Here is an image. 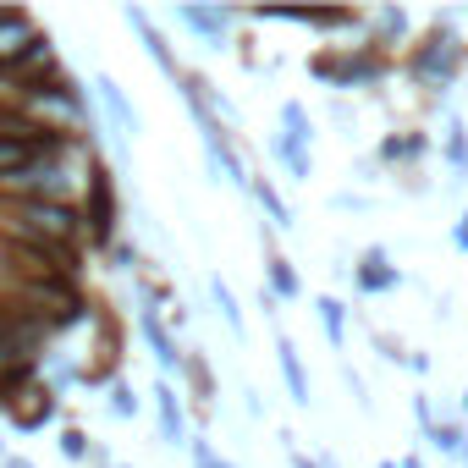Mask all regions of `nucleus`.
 I'll list each match as a JSON object with an SVG mask.
<instances>
[{
  "mask_svg": "<svg viewBox=\"0 0 468 468\" xmlns=\"http://www.w3.org/2000/svg\"><path fill=\"white\" fill-rule=\"evenodd\" d=\"M0 243H45V249H83L89 226L83 204H50V198H17L0 204Z\"/></svg>",
  "mask_w": 468,
  "mask_h": 468,
  "instance_id": "f257e3e1",
  "label": "nucleus"
},
{
  "mask_svg": "<svg viewBox=\"0 0 468 468\" xmlns=\"http://www.w3.org/2000/svg\"><path fill=\"white\" fill-rule=\"evenodd\" d=\"M17 105H23V116H28L34 127L67 133V138L94 133V94H89L72 72H61V78H50V83L23 89V94H17Z\"/></svg>",
  "mask_w": 468,
  "mask_h": 468,
  "instance_id": "f03ea898",
  "label": "nucleus"
},
{
  "mask_svg": "<svg viewBox=\"0 0 468 468\" xmlns=\"http://www.w3.org/2000/svg\"><path fill=\"white\" fill-rule=\"evenodd\" d=\"M463 72H468V39H463L457 28H430V34H419V45L408 50V78H413L424 94H435L441 105H446V94L463 83Z\"/></svg>",
  "mask_w": 468,
  "mask_h": 468,
  "instance_id": "7ed1b4c3",
  "label": "nucleus"
},
{
  "mask_svg": "<svg viewBox=\"0 0 468 468\" xmlns=\"http://www.w3.org/2000/svg\"><path fill=\"white\" fill-rule=\"evenodd\" d=\"M309 78L331 94H353V89H369L380 94V83L391 78V61L380 50H364V45H347V50H314L309 56Z\"/></svg>",
  "mask_w": 468,
  "mask_h": 468,
  "instance_id": "20e7f679",
  "label": "nucleus"
},
{
  "mask_svg": "<svg viewBox=\"0 0 468 468\" xmlns=\"http://www.w3.org/2000/svg\"><path fill=\"white\" fill-rule=\"evenodd\" d=\"M116 165L100 154L94 165H89V187H83V226H89V249L94 254H105L111 243H122V220H127V209H122V187H116Z\"/></svg>",
  "mask_w": 468,
  "mask_h": 468,
  "instance_id": "39448f33",
  "label": "nucleus"
},
{
  "mask_svg": "<svg viewBox=\"0 0 468 468\" xmlns=\"http://www.w3.org/2000/svg\"><path fill=\"white\" fill-rule=\"evenodd\" d=\"M171 17L204 45V50H231V28H238V23H249V12H231V6H204V0H198V6H193V0H176V6H171Z\"/></svg>",
  "mask_w": 468,
  "mask_h": 468,
  "instance_id": "423d86ee",
  "label": "nucleus"
},
{
  "mask_svg": "<svg viewBox=\"0 0 468 468\" xmlns=\"http://www.w3.org/2000/svg\"><path fill=\"white\" fill-rule=\"evenodd\" d=\"M89 94H94V127H116V133H127V138H138V133H144L138 105L127 100V89H122L111 72H100V78L89 83Z\"/></svg>",
  "mask_w": 468,
  "mask_h": 468,
  "instance_id": "0eeeda50",
  "label": "nucleus"
},
{
  "mask_svg": "<svg viewBox=\"0 0 468 468\" xmlns=\"http://www.w3.org/2000/svg\"><path fill=\"white\" fill-rule=\"evenodd\" d=\"M133 325H138V342L149 347V358H154L165 375H182L187 347H182V336L171 331V320H165L160 309H133Z\"/></svg>",
  "mask_w": 468,
  "mask_h": 468,
  "instance_id": "6e6552de",
  "label": "nucleus"
},
{
  "mask_svg": "<svg viewBox=\"0 0 468 468\" xmlns=\"http://www.w3.org/2000/svg\"><path fill=\"white\" fill-rule=\"evenodd\" d=\"M122 23H127V28L138 34V45H144V56H149L154 67H160V78H165V83L176 89V83L187 78V67L176 61V50H171V39H165V28H154V23H149V12H144V6H133V0H127V6H122Z\"/></svg>",
  "mask_w": 468,
  "mask_h": 468,
  "instance_id": "1a4fd4ad",
  "label": "nucleus"
},
{
  "mask_svg": "<svg viewBox=\"0 0 468 468\" xmlns=\"http://www.w3.org/2000/svg\"><path fill=\"white\" fill-rule=\"evenodd\" d=\"M347 271H353L358 298H386V292H397V287H402V271L391 265V249H386V243L358 249V260H353Z\"/></svg>",
  "mask_w": 468,
  "mask_h": 468,
  "instance_id": "9d476101",
  "label": "nucleus"
},
{
  "mask_svg": "<svg viewBox=\"0 0 468 468\" xmlns=\"http://www.w3.org/2000/svg\"><path fill=\"white\" fill-rule=\"evenodd\" d=\"M61 72H67V67H61V45H56L45 28H39V39H34L23 56L6 67V78L17 83V94H23V89H34V83H50V78H61Z\"/></svg>",
  "mask_w": 468,
  "mask_h": 468,
  "instance_id": "9b49d317",
  "label": "nucleus"
},
{
  "mask_svg": "<svg viewBox=\"0 0 468 468\" xmlns=\"http://www.w3.org/2000/svg\"><path fill=\"white\" fill-rule=\"evenodd\" d=\"M358 45H364V50H380V56H386V50H413V12H402V6H375Z\"/></svg>",
  "mask_w": 468,
  "mask_h": 468,
  "instance_id": "f8f14e48",
  "label": "nucleus"
},
{
  "mask_svg": "<svg viewBox=\"0 0 468 468\" xmlns=\"http://www.w3.org/2000/svg\"><path fill=\"white\" fill-rule=\"evenodd\" d=\"M430 149H441V144L424 127H402V133H386L375 144V160H380V171H419Z\"/></svg>",
  "mask_w": 468,
  "mask_h": 468,
  "instance_id": "ddd939ff",
  "label": "nucleus"
},
{
  "mask_svg": "<svg viewBox=\"0 0 468 468\" xmlns=\"http://www.w3.org/2000/svg\"><path fill=\"white\" fill-rule=\"evenodd\" d=\"M276 369H282V386H287L292 408H314V375H309V364H303V353L287 331H276Z\"/></svg>",
  "mask_w": 468,
  "mask_h": 468,
  "instance_id": "4468645a",
  "label": "nucleus"
},
{
  "mask_svg": "<svg viewBox=\"0 0 468 468\" xmlns=\"http://www.w3.org/2000/svg\"><path fill=\"white\" fill-rule=\"evenodd\" d=\"M154 430H160V441L165 446H176V452H187V441H193V430H187V408H182V397H176V386L171 380H154Z\"/></svg>",
  "mask_w": 468,
  "mask_h": 468,
  "instance_id": "2eb2a0df",
  "label": "nucleus"
},
{
  "mask_svg": "<svg viewBox=\"0 0 468 468\" xmlns=\"http://www.w3.org/2000/svg\"><path fill=\"white\" fill-rule=\"evenodd\" d=\"M182 380H187V391H193V413H198V424H204V419H209V408H215V397H220V380H215V364H209V353H204V347H187Z\"/></svg>",
  "mask_w": 468,
  "mask_h": 468,
  "instance_id": "dca6fc26",
  "label": "nucleus"
},
{
  "mask_svg": "<svg viewBox=\"0 0 468 468\" xmlns=\"http://www.w3.org/2000/svg\"><path fill=\"white\" fill-rule=\"evenodd\" d=\"M249 198L260 204V215H265V226L271 231H292L298 226V209L282 198V187H276V176H265V171H254V187H249Z\"/></svg>",
  "mask_w": 468,
  "mask_h": 468,
  "instance_id": "f3484780",
  "label": "nucleus"
},
{
  "mask_svg": "<svg viewBox=\"0 0 468 468\" xmlns=\"http://www.w3.org/2000/svg\"><path fill=\"white\" fill-rule=\"evenodd\" d=\"M265 149H271V160H276V171H282L287 182H298V187H303V182H314V149L292 144L287 133H271V144H265Z\"/></svg>",
  "mask_w": 468,
  "mask_h": 468,
  "instance_id": "a211bd4d",
  "label": "nucleus"
},
{
  "mask_svg": "<svg viewBox=\"0 0 468 468\" xmlns=\"http://www.w3.org/2000/svg\"><path fill=\"white\" fill-rule=\"evenodd\" d=\"M265 287L276 292V303H298L303 298V276L282 249H265Z\"/></svg>",
  "mask_w": 468,
  "mask_h": 468,
  "instance_id": "6ab92c4d",
  "label": "nucleus"
},
{
  "mask_svg": "<svg viewBox=\"0 0 468 468\" xmlns=\"http://www.w3.org/2000/svg\"><path fill=\"white\" fill-rule=\"evenodd\" d=\"M56 413H61V397L39 380V391L28 397V408H17L12 413V430H23V435H34V430H45V424H56Z\"/></svg>",
  "mask_w": 468,
  "mask_h": 468,
  "instance_id": "aec40b11",
  "label": "nucleus"
},
{
  "mask_svg": "<svg viewBox=\"0 0 468 468\" xmlns=\"http://www.w3.org/2000/svg\"><path fill=\"white\" fill-rule=\"evenodd\" d=\"M209 303H215V314H220V325L231 331V336H249V320H243V298L231 292V282L226 276H209Z\"/></svg>",
  "mask_w": 468,
  "mask_h": 468,
  "instance_id": "412c9836",
  "label": "nucleus"
},
{
  "mask_svg": "<svg viewBox=\"0 0 468 468\" xmlns=\"http://www.w3.org/2000/svg\"><path fill=\"white\" fill-rule=\"evenodd\" d=\"M276 127H282L292 144H303V149H314V144H320V127H314V116H309V105H303V100H282V105H276Z\"/></svg>",
  "mask_w": 468,
  "mask_h": 468,
  "instance_id": "4be33fe9",
  "label": "nucleus"
},
{
  "mask_svg": "<svg viewBox=\"0 0 468 468\" xmlns=\"http://www.w3.org/2000/svg\"><path fill=\"white\" fill-rule=\"evenodd\" d=\"M441 160H446L452 182H468V122H463V116H446V133H441Z\"/></svg>",
  "mask_w": 468,
  "mask_h": 468,
  "instance_id": "5701e85b",
  "label": "nucleus"
},
{
  "mask_svg": "<svg viewBox=\"0 0 468 468\" xmlns=\"http://www.w3.org/2000/svg\"><path fill=\"white\" fill-rule=\"evenodd\" d=\"M314 325H320V336L331 342V353H342L347 347V303L342 298H314Z\"/></svg>",
  "mask_w": 468,
  "mask_h": 468,
  "instance_id": "b1692460",
  "label": "nucleus"
},
{
  "mask_svg": "<svg viewBox=\"0 0 468 468\" xmlns=\"http://www.w3.org/2000/svg\"><path fill=\"white\" fill-rule=\"evenodd\" d=\"M298 23L303 28H314V34H347V28H358L364 34V12H353V6H331V12H298Z\"/></svg>",
  "mask_w": 468,
  "mask_h": 468,
  "instance_id": "393cba45",
  "label": "nucleus"
},
{
  "mask_svg": "<svg viewBox=\"0 0 468 468\" xmlns=\"http://www.w3.org/2000/svg\"><path fill=\"white\" fill-rule=\"evenodd\" d=\"M133 303H138V309H160V314H171V309H176V287L160 282V276H149V271H138V276H133Z\"/></svg>",
  "mask_w": 468,
  "mask_h": 468,
  "instance_id": "a878e982",
  "label": "nucleus"
},
{
  "mask_svg": "<svg viewBox=\"0 0 468 468\" xmlns=\"http://www.w3.org/2000/svg\"><path fill=\"white\" fill-rule=\"evenodd\" d=\"M105 413H111L116 424H133V419L144 413V397H138V386H133L127 375H116V380L105 386Z\"/></svg>",
  "mask_w": 468,
  "mask_h": 468,
  "instance_id": "bb28decb",
  "label": "nucleus"
},
{
  "mask_svg": "<svg viewBox=\"0 0 468 468\" xmlns=\"http://www.w3.org/2000/svg\"><path fill=\"white\" fill-rule=\"evenodd\" d=\"M424 441H430V452H441V457H452V463H457V457L468 452V424H463V419H441Z\"/></svg>",
  "mask_w": 468,
  "mask_h": 468,
  "instance_id": "cd10ccee",
  "label": "nucleus"
},
{
  "mask_svg": "<svg viewBox=\"0 0 468 468\" xmlns=\"http://www.w3.org/2000/svg\"><path fill=\"white\" fill-rule=\"evenodd\" d=\"M100 260H105V271H111V276H127V282H133V276L144 271V254H138V243H133V238L111 243V249H105Z\"/></svg>",
  "mask_w": 468,
  "mask_h": 468,
  "instance_id": "c85d7f7f",
  "label": "nucleus"
},
{
  "mask_svg": "<svg viewBox=\"0 0 468 468\" xmlns=\"http://www.w3.org/2000/svg\"><path fill=\"white\" fill-rule=\"evenodd\" d=\"M56 452H61V463H89L94 457V441H89L83 424H61L56 430Z\"/></svg>",
  "mask_w": 468,
  "mask_h": 468,
  "instance_id": "c756f323",
  "label": "nucleus"
},
{
  "mask_svg": "<svg viewBox=\"0 0 468 468\" xmlns=\"http://www.w3.org/2000/svg\"><path fill=\"white\" fill-rule=\"evenodd\" d=\"M187 463H193V468H238V463L226 457V452H215V441H209L204 430H198V435L187 441Z\"/></svg>",
  "mask_w": 468,
  "mask_h": 468,
  "instance_id": "7c9ffc66",
  "label": "nucleus"
},
{
  "mask_svg": "<svg viewBox=\"0 0 468 468\" xmlns=\"http://www.w3.org/2000/svg\"><path fill=\"white\" fill-rule=\"evenodd\" d=\"M369 353H380V358H386V364H397V369H408V358H413V347H402V336L375 331V325H369Z\"/></svg>",
  "mask_w": 468,
  "mask_h": 468,
  "instance_id": "2f4dec72",
  "label": "nucleus"
},
{
  "mask_svg": "<svg viewBox=\"0 0 468 468\" xmlns=\"http://www.w3.org/2000/svg\"><path fill=\"white\" fill-rule=\"evenodd\" d=\"M408 413H413V424H419V441H424V435L441 424V419H435V402H430L424 391H413V397H408Z\"/></svg>",
  "mask_w": 468,
  "mask_h": 468,
  "instance_id": "473e14b6",
  "label": "nucleus"
},
{
  "mask_svg": "<svg viewBox=\"0 0 468 468\" xmlns=\"http://www.w3.org/2000/svg\"><path fill=\"white\" fill-rule=\"evenodd\" d=\"M342 380H347V391H353V402H358V413H369V386H364V375H358L353 364H342Z\"/></svg>",
  "mask_w": 468,
  "mask_h": 468,
  "instance_id": "72a5a7b5",
  "label": "nucleus"
},
{
  "mask_svg": "<svg viewBox=\"0 0 468 468\" xmlns=\"http://www.w3.org/2000/svg\"><path fill=\"white\" fill-rule=\"evenodd\" d=\"M402 193H408V198H424V193H435V187H430L424 171H402Z\"/></svg>",
  "mask_w": 468,
  "mask_h": 468,
  "instance_id": "f704fd0d",
  "label": "nucleus"
},
{
  "mask_svg": "<svg viewBox=\"0 0 468 468\" xmlns=\"http://www.w3.org/2000/svg\"><path fill=\"white\" fill-rule=\"evenodd\" d=\"M446 238H452V249H457V254H468V209L452 220V231H446Z\"/></svg>",
  "mask_w": 468,
  "mask_h": 468,
  "instance_id": "c9c22d12",
  "label": "nucleus"
},
{
  "mask_svg": "<svg viewBox=\"0 0 468 468\" xmlns=\"http://www.w3.org/2000/svg\"><path fill=\"white\" fill-rule=\"evenodd\" d=\"M331 122H336V127H353V122H358V111H353L347 100H331Z\"/></svg>",
  "mask_w": 468,
  "mask_h": 468,
  "instance_id": "e433bc0d",
  "label": "nucleus"
},
{
  "mask_svg": "<svg viewBox=\"0 0 468 468\" xmlns=\"http://www.w3.org/2000/svg\"><path fill=\"white\" fill-rule=\"evenodd\" d=\"M353 171H358V182H375V176H380V160H375V154H358Z\"/></svg>",
  "mask_w": 468,
  "mask_h": 468,
  "instance_id": "4c0bfd02",
  "label": "nucleus"
},
{
  "mask_svg": "<svg viewBox=\"0 0 468 468\" xmlns=\"http://www.w3.org/2000/svg\"><path fill=\"white\" fill-rule=\"evenodd\" d=\"M243 408H249V419H265V413H271V408H265V397H260V391H254V386H249V391H243Z\"/></svg>",
  "mask_w": 468,
  "mask_h": 468,
  "instance_id": "58836bf2",
  "label": "nucleus"
},
{
  "mask_svg": "<svg viewBox=\"0 0 468 468\" xmlns=\"http://www.w3.org/2000/svg\"><path fill=\"white\" fill-rule=\"evenodd\" d=\"M331 204H336V209H369V198H358V193H336Z\"/></svg>",
  "mask_w": 468,
  "mask_h": 468,
  "instance_id": "ea45409f",
  "label": "nucleus"
},
{
  "mask_svg": "<svg viewBox=\"0 0 468 468\" xmlns=\"http://www.w3.org/2000/svg\"><path fill=\"white\" fill-rule=\"evenodd\" d=\"M408 375H419V380H424V375H430V353H419V347H413V358H408Z\"/></svg>",
  "mask_w": 468,
  "mask_h": 468,
  "instance_id": "a19ab883",
  "label": "nucleus"
},
{
  "mask_svg": "<svg viewBox=\"0 0 468 468\" xmlns=\"http://www.w3.org/2000/svg\"><path fill=\"white\" fill-rule=\"evenodd\" d=\"M0 369H6V303H0Z\"/></svg>",
  "mask_w": 468,
  "mask_h": 468,
  "instance_id": "79ce46f5",
  "label": "nucleus"
},
{
  "mask_svg": "<svg viewBox=\"0 0 468 468\" xmlns=\"http://www.w3.org/2000/svg\"><path fill=\"white\" fill-rule=\"evenodd\" d=\"M0 468H39V463H34V457H6Z\"/></svg>",
  "mask_w": 468,
  "mask_h": 468,
  "instance_id": "37998d69",
  "label": "nucleus"
},
{
  "mask_svg": "<svg viewBox=\"0 0 468 468\" xmlns=\"http://www.w3.org/2000/svg\"><path fill=\"white\" fill-rule=\"evenodd\" d=\"M314 463H320V468H342V463H336L331 452H314Z\"/></svg>",
  "mask_w": 468,
  "mask_h": 468,
  "instance_id": "c03bdc74",
  "label": "nucleus"
},
{
  "mask_svg": "<svg viewBox=\"0 0 468 468\" xmlns=\"http://www.w3.org/2000/svg\"><path fill=\"white\" fill-rule=\"evenodd\" d=\"M402 468H430V463H424L419 452H408V457H402Z\"/></svg>",
  "mask_w": 468,
  "mask_h": 468,
  "instance_id": "a18cd8bd",
  "label": "nucleus"
},
{
  "mask_svg": "<svg viewBox=\"0 0 468 468\" xmlns=\"http://www.w3.org/2000/svg\"><path fill=\"white\" fill-rule=\"evenodd\" d=\"M457 419H463V424H468V391H463V397H457Z\"/></svg>",
  "mask_w": 468,
  "mask_h": 468,
  "instance_id": "49530a36",
  "label": "nucleus"
},
{
  "mask_svg": "<svg viewBox=\"0 0 468 468\" xmlns=\"http://www.w3.org/2000/svg\"><path fill=\"white\" fill-rule=\"evenodd\" d=\"M380 468H402V457H386V463H380Z\"/></svg>",
  "mask_w": 468,
  "mask_h": 468,
  "instance_id": "de8ad7c7",
  "label": "nucleus"
},
{
  "mask_svg": "<svg viewBox=\"0 0 468 468\" xmlns=\"http://www.w3.org/2000/svg\"><path fill=\"white\" fill-rule=\"evenodd\" d=\"M457 468H468V452H463V457H457Z\"/></svg>",
  "mask_w": 468,
  "mask_h": 468,
  "instance_id": "09e8293b",
  "label": "nucleus"
},
{
  "mask_svg": "<svg viewBox=\"0 0 468 468\" xmlns=\"http://www.w3.org/2000/svg\"><path fill=\"white\" fill-rule=\"evenodd\" d=\"M116 468H133V463H116Z\"/></svg>",
  "mask_w": 468,
  "mask_h": 468,
  "instance_id": "8fccbe9b",
  "label": "nucleus"
}]
</instances>
